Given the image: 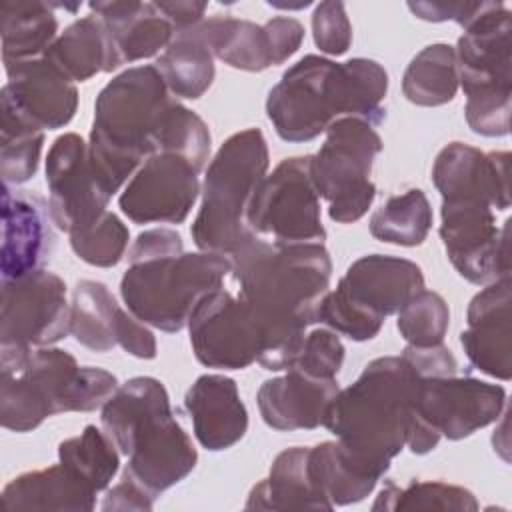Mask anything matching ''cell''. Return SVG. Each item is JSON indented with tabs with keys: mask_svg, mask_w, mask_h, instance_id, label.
<instances>
[{
	"mask_svg": "<svg viewBox=\"0 0 512 512\" xmlns=\"http://www.w3.org/2000/svg\"><path fill=\"white\" fill-rule=\"evenodd\" d=\"M194 356L216 370H242L264 352V332L240 296L218 288L206 294L188 318Z\"/></svg>",
	"mask_w": 512,
	"mask_h": 512,
	"instance_id": "cell-14",
	"label": "cell"
},
{
	"mask_svg": "<svg viewBox=\"0 0 512 512\" xmlns=\"http://www.w3.org/2000/svg\"><path fill=\"white\" fill-rule=\"evenodd\" d=\"M184 406L196 440L210 452L232 448L248 430V412L238 386L224 374L198 376L184 396Z\"/></svg>",
	"mask_w": 512,
	"mask_h": 512,
	"instance_id": "cell-23",
	"label": "cell"
},
{
	"mask_svg": "<svg viewBox=\"0 0 512 512\" xmlns=\"http://www.w3.org/2000/svg\"><path fill=\"white\" fill-rule=\"evenodd\" d=\"M120 296L128 312L162 332L188 324L194 306L222 288L232 262L216 252H170L128 260Z\"/></svg>",
	"mask_w": 512,
	"mask_h": 512,
	"instance_id": "cell-8",
	"label": "cell"
},
{
	"mask_svg": "<svg viewBox=\"0 0 512 512\" xmlns=\"http://www.w3.org/2000/svg\"><path fill=\"white\" fill-rule=\"evenodd\" d=\"M314 44L328 56H342L352 44V26L342 2H320L312 14Z\"/></svg>",
	"mask_w": 512,
	"mask_h": 512,
	"instance_id": "cell-43",
	"label": "cell"
},
{
	"mask_svg": "<svg viewBox=\"0 0 512 512\" xmlns=\"http://www.w3.org/2000/svg\"><path fill=\"white\" fill-rule=\"evenodd\" d=\"M0 112L36 130L66 126L78 108V90L44 56L6 70Z\"/></svg>",
	"mask_w": 512,
	"mask_h": 512,
	"instance_id": "cell-19",
	"label": "cell"
},
{
	"mask_svg": "<svg viewBox=\"0 0 512 512\" xmlns=\"http://www.w3.org/2000/svg\"><path fill=\"white\" fill-rule=\"evenodd\" d=\"M88 8L102 20L118 68L156 56L176 36L174 26L156 2L112 0L90 2Z\"/></svg>",
	"mask_w": 512,
	"mask_h": 512,
	"instance_id": "cell-25",
	"label": "cell"
},
{
	"mask_svg": "<svg viewBox=\"0 0 512 512\" xmlns=\"http://www.w3.org/2000/svg\"><path fill=\"white\" fill-rule=\"evenodd\" d=\"M506 406V390L470 376L420 378L406 446L412 454L432 452L440 438L462 440L496 422Z\"/></svg>",
	"mask_w": 512,
	"mask_h": 512,
	"instance_id": "cell-12",
	"label": "cell"
},
{
	"mask_svg": "<svg viewBox=\"0 0 512 512\" xmlns=\"http://www.w3.org/2000/svg\"><path fill=\"white\" fill-rule=\"evenodd\" d=\"M118 390L114 374L78 366L60 348L0 346V422L30 432L60 412H92Z\"/></svg>",
	"mask_w": 512,
	"mask_h": 512,
	"instance_id": "cell-4",
	"label": "cell"
},
{
	"mask_svg": "<svg viewBox=\"0 0 512 512\" xmlns=\"http://www.w3.org/2000/svg\"><path fill=\"white\" fill-rule=\"evenodd\" d=\"M198 174L178 154H152L124 186L118 206L134 224H182L200 194Z\"/></svg>",
	"mask_w": 512,
	"mask_h": 512,
	"instance_id": "cell-17",
	"label": "cell"
},
{
	"mask_svg": "<svg viewBox=\"0 0 512 512\" xmlns=\"http://www.w3.org/2000/svg\"><path fill=\"white\" fill-rule=\"evenodd\" d=\"M210 142L212 140L206 122L196 112L174 100L162 120L156 142V154H178L200 172L208 162Z\"/></svg>",
	"mask_w": 512,
	"mask_h": 512,
	"instance_id": "cell-38",
	"label": "cell"
},
{
	"mask_svg": "<svg viewBox=\"0 0 512 512\" xmlns=\"http://www.w3.org/2000/svg\"><path fill=\"white\" fill-rule=\"evenodd\" d=\"M70 332L64 280L50 270L2 280L0 346L44 348Z\"/></svg>",
	"mask_w": 512,
	"mask_h": 512,
	"instance_id": "cell-15",
	"label": "cell"
},
{
	"mask_svg": "<svg viewBox=\"0 0 512 512\" xmlns=\"http://www.w3.org/2000/svg\"><path fill=\"white\" fill-rule=\"evenodd\" d=\"M154 496H150L146 490H142L136 482H132L128 476H122V480L108 490L102 510H152Z\"/></svg>",
	"mask_w": 512,
	"mask_h": 512,
	"instance_id": "cell-46",
	"label": "cell"
},
{
	"mask_svg": "<svg viewBox=\"0 0 512 512\" xmlns=\"http://www.w3.org/2000/svg\"><path fill=\"white\" fill-rule=\"evenodd\" d=\"M58 462L94 492H102L120 468V450L106 432L90 424L58 444Z\"/></svg>",
	"mask_w": 512,
	"mask_h": 512,
	"instance_id": "cell-35",
	"label": "cell"
},
{
	"mask_svg": "<svg viewBox=\"0 0 512 512\" xmlns=\"http://www.w3.org/2000/svg\"><path fill=\"white\" fill-rule=\"evenodd\" d=\"M336 378H312L298 370L266 380L258 390L262 420L282 432L314 430L324 424L326 410L338 394Z\"/></svg>",
	"mask_w": 512,
	"mask_h": 512,
	"instance_id": "cell-24",
	"label": "cell"
},
{
	"mask_svg": "<svg viewBox=\"0 0 512 512\" xmlns=\"http://www.w3.org/2000/svg\"><path fill=\"white\" fill-rule=\"evenodd\" d=\"M50 208L34 194L2 188V280L40 270L52 248Z\"/></svg>",
	"mask_w": 512,
	"mask_h": 512,
	"instance_id": "cell-22",
	"label": "cell"
},
{
	"mask_svg": "<svg viewBox=\"0 0 512 512\" xmlns=\"http://www.w3.org/2000/svg\"><path fill=\"white\" fill-rule=\"evenodd\" d=\"M440 238L456 272L472 284L510 274L508 220L496 224L494 210L478 200H442Z\"/></svg>",
	"mask_w": 512,
	"mask_h": 512,
	"instance_id": "cell-16",
	"label": "cell"
},
{
	"mask_svg": "<svg viewBox=\"0 0 512 512\" xmlns=\"http://www.w3.org/2000/svg\"><path fill=\"white\" fill-rule=\"evenodd\" d=\"M382 146L376 128L364 120L338 118L328 126L324 144L310 160V176L334 222L352 224L372 206L376 186L370 174Z\"/></svg>",
	"mask_w": 512,
	"mask_h": 512,
	"instance_id": "cell-11",
	"label": "cell"
},
{
	"mask_svg": "<svg viewBox=\"0 0 512 512\" xmlns=\"http://www.w3.org/2000/svg\"><path fill=\"white\" fill-rule=\"evenodd\" d=\"M48 208L52 224L72 234L100 218L110 202L88 160V144L74 132L58 136L46 156Z\"/></svg>",
	"mask_w": 512,
	"mask_h": 512,
	"instance_id": "cell-18",
	"label": "cell"
},
{
	"mask_svg": "<svg viewBox=\"0 0 512 512\" xmlns=\"http://www.w3.org/2000/svg\"><path fill=\"white\" fill-rule=\"evenodd\" d=\"M458 86L456 50L444 42L422 48L402 76V92L416 106L448 104L454 100Z\"/></svg>",
	"mask_w": 512,
	"mask_h": 512,
	"instance_id": "cell-34",
	"label": "cell"
},
{
	"mask_svg": "<svg viewBox=\"0 0 512 512\" xmlns=\"http://www.w3.org/2000/svg\"><path fill=\"white\" fill-rule=\"evenodd\" d=\"M122 310L106 284L80 280L72 292L70 334L92 352H108L118 344Z\"/></svg>",
	"mask_w": 512,
	"mask_h": 512,
	"instance_id": "cell-33",
	"label": "cell"
},
{
	"mask_svg": "<svg viewBox=\"0 0 512 512\" xmlns=\"http://www.w3.org/2000/svg\"><path fill=\"white\" fill-rule=\"evenodd\" d=\"M372 510H454L472 512L478 510L474 494L462 486L446 482H422L412 480L406 488H398L394 482H386L380 490Z\"/></svg>",
	"mask_w": 512,
	"mask_h": 512,
	"instance_id": "cell-37",
	"label": "cell"
},
{
	"mask_svg": "<svg viewBox=\"0 0 512 512\" xmlns=\"http://www.w3.org/2000/svg\"><path fill=\"white\" fill-rule=\"evenodd\" d=\"M432 228V208L420 188L386 200L370 218V234L396 246H420Z\"/></svg>",
	"mask_w": 512,
	"mask_h": 512,
	"instance_id": "cell-36",
	"label": "cell"
},
{
	"mask_svg": "<svg viewBox=\"0 0 512 512\" xmlns=\"http://www.w3.org/2000/svg\"><path fill=\"white\" fill-rule=\"evenodd\" d=\"M450 324L446 300L432 290H420L398 310V332L410 346L442 344Z\"/></svg>",
	"mask_w": 512,
	"mask_h": 512,
	"instance_id": "cell-40",
	"label": "cell"
},
{
	"mask_svg": "<svg viewBox=\"0 0 512 512\" xmlns=\"http://www.w3.org/2000/svg\"><path fill=\"white\" fill-rule=\"evenodd\" d=\"M308 470L316 488L332 506H348L364 500L384 476L382 470L352 454L338 440L312 446Z\"/></svg>",
	"mask_w": 512,
	"mask_h": 512,
	"instance_id": "cell-28",
	"label": "cell"
},
{
	"mask_svg": "<svg viewBox=\"0 0 512 512\" xmlns=\"http://www.w3.org/2000/svg\"><path fill=\"white\" fill-rule=\"evenodd\" d=\"M420 376L402 356L368 362L330 402L324 424L352 454L382 470L406 446Z\"/></svg>",
	"mask_w": 512,
	"mask_h": 512,
	"instance_id": "cell-6",
	"label": "cell"
},
{
	"mask_svg": "<svg viewBox=\"0 0 512 512\" xmlns=\"http://www.w3.org/2000/svg\"><path fill=\"white\" fill-rule=\"evenodd\" d=\"M310 448L282 450L268 472L248 494L246 510H332L334 506L316 488L308 470Z\"/></svg>",
	"mask_w": 512,
	"mask_h": 512,
	"instance_id": "cell-26",
	"label": "cell"
},
{
	"mask_svg": "<svg viewBox=\"0 0 512 512\" xmlns=\"http://www.w3.org/2000/svg\"><path fill=\"white\" fill-rule=\"evenodd\" d=\"M268 170V146L260 128L232 134L208 164L202 204L190 234L202 252L232 256L254 238L246 214Z\"/></svg>",
	"mask_w": 512,
	"mask_h": 512,
	"instance_id": "cell-7",
	"label": "cell"
},
{
	"mask_svg": "<svg viewBox=\"0 0 512 512\" xmlns=\"http://www.w3.org/2000/svg\"><path fill=\"white\" fill-rule=\"evenodd\" d=\"M238 296L264 332V370H288L330 288L332 260L324 244H274L250 238L232 256Z\"/></svg>",
	"mask_w": 512,
	"mask_h": 512,
	"instance_id": "cell-1",
	"label": "cell"
},
{
	"mask_svg": "<svg viewBox=\"0 0 512 512\" xmlns=\"http://www.w3.org/2000/svg\"><path fill=\"white\" fill-rule=\"evenodd\" d=\"M172 102L154 64L120 72L96 96L88 160L110 196L156 154L158 132Z\"/></svg>",
	"mask_w": 512,
	"mask_h": 512,
	"instance_id": "cell-5",
	"label": "cell"
},
{
	"mask_svg": "<svg viewBox=\"0 0 512 512\" xmlns=\"http://www.w3.org/2000/svg\"><path fill=\"white\" fill-rule=\"evenodd\" d=\"M68 236L74 254L86 264L98 268L116 266L122 260L130 240L126 224L108 210L86 228H80Z\"/></svg>",
	"mask_w": 512,
	"mask_h": 512,
	"instance_id": "cell-41",
	"label": "cell"
},
{
	"mask_svg": "<svg viewBox=\"0 0 512 512\" xmlns=\"http://www.w3.org/2000/svg\"><path fill=\"white\" fill-rule=\"evenodd\" d=\"M420 290L424 274L412 260L368 254L352 262L336 290L322 298L316 322L354 342L378 336L386 316L398 310Z\"/></svg>",
	"mask_w": 512,
	"mask_h": 512,
	"instance_id": "cell-10",
	"label": "cell"
},
{
	"mask_svg": "<svg viewBox=\"0 0 512 512\" xmlns=\"http://www.w3.org/2000/svg\"><path fill=\"white\" fill-rule=\"evenodd\" d=\"M160 12L170 20L174 26V32H186L194 26H198L206 12V2H190V0H172V2H156Z\"/></svg>",
	"mask_w": 512,
	"mask_h": 512,
	"instance_id": "cell-47",
	"label": "cell"
},
{
	"mask_svg": "<svg viewBox=\"0 0 512 512\" xmlns=\"http://www.w3.org/2000/svg\"><path fill=\"white\" fill-rule=\"evenodd\" d=\"M310 160L312 156L284 158L264 176L246 214L254 236H270L274 244H324Z\"/></svg>",
	"mask_w": 512,
	"mask_h": 512,
	"instance_id": "cell-13",
	"label": "cell"
},
{
	"mask_svg": "<svg viewBox=\"0 0 512 512\" xmlns=\"http://www.w3.org/2000/svg\"><path fill=\"white\" fill-rule=\"evenodd\" d=\"M198 30L214 58L236 70L262 72L274 66L270 36L264 26L230 16H212L202 20Z\"/></svg>",
	"mask_w": 512,
	"mask_h": 512,
	"instance_id": "cell-31",
	"label": "cell"
},
{
	"mask_svg": "<svg viewBox=\"0 0 512 512\" xmlns=\"http://www.w3.org/2000/svg\"><path fill=\"white\" fill-rule=\"evenodd\" d=\"M44 132L30 128L10 116L0 124V172L4 184L28 182L40 164Z\"/></svg>",
	"mask_w": 512,
	"mask_h": 512,
	"instance_id": "cell-39",
	"label": "cell"
},
{
	"mask_svg": "<svg viewBox=\"0 0 512 512\" xmlns=\"http://www.w3.org/2000/svg\"><path fill=\"white\" fill-rule=\"evenodd\" d=\"M510 30V10L502 2H486L454 48L466 122L474 134L488 138L510 132Z\"/></svg>",
	"mask_w": 512,
	"mask_h": 512,
	"instance_id": "cell-9",
	"label": "cell"
},
{
	"mask_svg": "<svg viewBox=\"0 0 512 512\" xmlns=\"http://www.w3.org/2000/svg\"><path fill=\"white\" fill-rule=\"evenodd\" d=\"M270 46H272V58L274 66L286 62L290 56H294L304 40V26L296 18L288 16H276L264 24Z\"/></svg>",
	"mask_w": 512,
	"mask_h": 512,
	"instance_id": "cell-45",
	"label": "cell"
},
{
	"mask_svg": "<svg viewBox=\"0 0 512 512\" xmlns=\"http://www.w3.org/2000/svg\"><path fill=\"white\" fill-rule=\"evenodd\" d=\"M104 432L128 456V476L150 496L182 482L198 462L190 436L176 422L164 384L136 376L118 386L102 406Z\"/></svg>",
	"mask_w": 512,
	"mask_h": 512,
	"instance_id": "cell-3",
	"label": "cell"
},
{
	"mask_svg": "<svg viewBox=\"0 0 512 512\" xmlns=\"http://www.w3.org/2000/svg\"><path fill=\"white\" fill-rule=\"evenodd\" d=\"M162 74L166 88L176 98L196 100L214 82V54L202 38L198 26L180 32L154 64Z\"/></svg>",
	"mask_w": 512,
	"mask_h": 512,
	"instance_id": "cell-32",
	"label": "cell"
},
{
	"mask_svg": "<svg viewBox=\"0 0 512 512\" xmlns=\"http://www.w3.org/2000/svg\"><path fill=\"white\" fill-rule=\"evenodd\" d=\"M432 182L442 200H478L492 210H508L510 154H484L464 142H450L434 160Z\"/></svg>",
	"mask_w": 512,
	"mask_h": 512,
	"instance_id": "cell-20",
	"label": "cell"
},
{
	"mask_svg": "<svg viewBox=\"0 0 512 512\" xmlns=\"http://www.w3.org/2000/svg\"><path fill=\"white\" fill-rule=\"evenodd\" d=\"M52 2L16 0L0 2L2 62L12 68L42 58L58 38V20Z\"/></svg>",
	"mask_w": 512,
	"mask_h": 512,
	"instance_id": "cell-29",
	"label": "cell"
},
{
	"mask_svg": "<svg viewBox=\"0 0 512 512\" xmlns=\"http://www.w3.org/2000/svg\"><path fill=\"white\" fill-rule=\"evenodd\" d=\"M96 494L60 462L10 480L2 490L6 510H92Z\"/></svg>",
	"mask_w": 512,
	"mask_h": 512,
	"instance_id": "cell-27",
	"label": "cell"
},
{
	"mask_svg": "<svg viewBox=\"0 0 512 512\" xmlns=\"http://www.w3.org/2000/svg\"><path fill=\"white\" fill-rule=\"evenodd\" d=\"M510 274L488 282L468 304V328L460 344L474 368L508 382L512 376L510 344Z\"/></svg>",
	"mask_w": 512,
	"mask_h": 512,
	"instance_id": "cell-21",
	"label": "cell"
},
{
	"mask_svg": "<svg viewBox=\"0 0 512 512\" xmlns=\"http://www.w3.org/2000/svg\"><path fill=\"white\" fill-rule=\"evenodd\" d=\"M344 344L330 328H316L306 332L300 352L288 370H298L312 378L332 380L338 376L344 362Z\"/></svg>",
	"mask_w": 512,
	"mask_h": 512,
	"instance_id": "cell-42",
	"label": "cell"
},
{
	"mask_svg": "<svg viewBox=\"0 0 512 512\" xmlns=\"http://www.w3.org/2000/svg\"><path fill=\"white\" fill-rule=\"evenodd\" d=\"M388 74L370 58L334 62L306 54L268 92L266 116L286 142H310L338 118H358L374 128L386 118Z\"/></svg>",
	"mask_w": 512,
	"mask_h": 512,
	"instance_id": "cell-2",
	"label": "cell"
},
{
	"mask_svg": "<svg viewBox=\"0 0 512 512\" xmlns=\"http://www.w3.org/2000/svg\"><path fill=\"white\" fill-rule=\"evenodd\" d=\"M486 2H408V8L426 22L454 20L466 28L482 10Z\"/></svg>",
	"mask_w": 512,
	"mask_h": 512,
	"instance_id": "cell-44",
	"label": "cell"
},
{
	"mask_svg": "<svg viewBox=\"0 0 512 512\" xmlns=\"http://www.w3.org/2000/svg\"><path fill=\"white\" fill-rule=\"evenodd\" d=\"M44 58L72 82L116 70L110 38L96 14L72 22L46 50Z\"/></svg>",
	"mask_w": 512,
	"mask_h": 512,
	"instance_id": "cell-30",
	"label": "cell"
}]
</instances>
